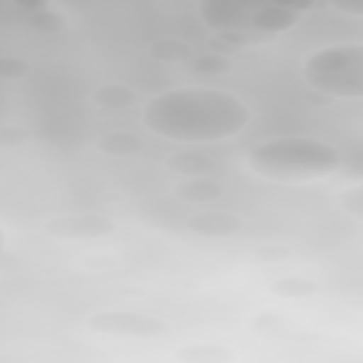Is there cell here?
I'll list each match as a JSON object with an SVG mask.
<instances>
[{
  "label": "cell",
  "mask_w": 363,
  "mask_h": 363,
  "mask_svg": "<svg viewBox=\"0 0 363 363\" xmlns=\"http://www.w3.org/2000/svg\"><path fill=\"white\" fill-rule=\"evenodd\" d=\"M187 227L190 233L196 235H207V238H224V235H235L244 221L241 216L235 213H227V210H204V213H196L187 218Z\"/></svg>",
  "instance_id": "obj_6"
},
{
  "label": "cell",
  "mask_w": 363,
  "mask_h": 363,
  "mask_svg": "<svg viewBox=\"0 0 363 363\" xmlns=\"http://www.w3.org/2000/svg\"><path fill=\"white\" fill-rule=\"evenodd\" d=\"M250 9H258V6H284V9H292V11H309L315 9L320 0H247Z\"/></svg>",
  "instance_id": "obj_16"
},
{
  "label": "cell",
  "mask_w": 363,
  "mask_h": 363,
  "mask_svg": "<svg viewBox=\"0 0 363 363\" xmlns=\"http://www.w3.org/2000/svg\"><path fill=\"white\" fill-rule=\"evenodd\" d=\"M252 119L250 105L221 88H170L150 96L142 108V125L170 142L210 145L233 139Z\"/></svg>",
  "instance_id": "obj_1"
},
{
  "label": "cell",
  "mask_w": 363,
  "mask_h": 363,
  "mask_svg": "<svg viewBox=\"0 0 363 363\" xmlns=\"http://www.w3.org/2000/svg\"><path fill=\"white\" fill-rule=\"evenodd\" d=\"M91 332L96 335H108V337H159L167 332V323L142 312H122V309H111V312H96L88 318Z\"/></svg>",
  "instance_id": "obj_4"
},
{
  "label": "cell",
  "mask_w": 363,
  "mask_h": 363,
  "mask_svg": "<svg viewBox=\"0 0 363 363\" xmlns=\"http://www.w3.org/2000/svg\"><path fill=\"white\" fill-rule=\"evenodd\" d=\"M23 6H31V9H45V0H17Z\"/></svg>",
  "instance_id": "obj_19"
},
{
  "label": "cell",
  "mask_w": 363,
  "mask_h": 363,
  "mask_svg": "<svg viewBox=\"0 0 363 363\" xmlns=\"http://www.w3.org/2000/svg\"><path fill=\"white\" fill-rule=\"evenodd\" d=\"M196 68H199L201 74H221V71L230 68V60L221 57V54H207V57L196 60Z\"/></svg>",
  "instance_id": "obj_17"
},
{
  "label": "cell",
  "mask_w": 363,
  "mask_h": 363,
  "mask_svg": "<svg viewBox=\"0 0 363 363\" xmlns=\"http://www.w3.org/2000/svg\"><path fill=\"white\" fill-rule=\"evenodd\" d=\"M247 164L261 179L306 184L335 176L343 167V156L335 145L315 136H278L255 145L247 153Z\"/></svg>",
  "instance_id": "obj_2"
},
{
  "label": "cell",
  "mask_w": 363,
  "mask_h": 363,
  "mask_svg": "<svg viewBox=\"0 0 363 363\" xmlns=\"http://www.w3.org/2000/svg\"><path fill=\"white\" fill-rule=\"evenodd\" d=\"M167 167H170L173 173H179V176H204V173L213 170V162H210L207 156L190 150V153H176V156H170V159H167Z\"/></svg>",
  "instance_id": "obj_10"
},
{
  "label": "cell",
  "mask_w": 363,
  "mask_h": 363,
  "mask_svg": "<svg viewBox=\"0 0 363 363\" xmlns=\"http://www.w3.org/2000/svg\"><path fill=\"white\" fill-rule=\"evenodd\" d=\"M303 79L312 91L337 96V99H360L363 96V48L357 43L326 45L312 51L303 60Z\"/></svg>",
  "instance_id": "obj_3"
},
{
  "label": "cell",
  "mask_w": 363,
  "mask_h": 363,
  "mask_svg": "<svg viewBox=\"0 0 363 363\" xmlns=\"http://www.w3.org/2000/svg\"><path fill=\"white\" fill-rule=\"evenodd\" d=\"M332 9H337L340 14H349V17H354V20H360L363 17V0H326Z\"/></svg>",
  "instance_id": "obj_18"
},
{
  "label": "cell",
  "mask_w": 363,
  "mask_h": 363,
  "mask_svg": "<svg viewBox=\"0 0 363 363\" xmlns=\"http://www.w3.org/2000/svg\"><path fill=\"white\" fill-rule=\"evenodd\" d=\"M150 54H153L156 60H170V57L182 60V57H187V45H184V43H170V40H162V43H153Z\"/></svg>",
  "instance_id": "obj_15"
},
{
  "label": "cell",
  "mask_w": 363,
  "mask_h": 363,
  "mask_svg": "<svg viewBox=\"0 0 363 363\" xmlns=\"http://www.w3.org/2000/svg\"><path fill=\"white\" fill-rule=\"evenodd\" d=\"M99 150L105 156H130L136 150H142V142L133 136V133H125V130H116V133H105L99 139Z\"/></svg>",
  "instance_id": "obj_11"
},
{
  "label": "cell",
  "mask_w": 363,
  "mask_h": 363,
  "mask_svg": "<svg viewBox=\"0 0 363 363\" xmlns=\"http://www.w3.org/2000/svg\"><path fill=\"white\" fill-rule=\"evenodd\" d=\"M3 250H6V233L0 230V252H3Z\"/></svg>",
  "instance_id": "obj_20"
},
{
  "label": "cell",
  "mask_w": 363,
  "mask_h": 363,
  "mask_svg": "<svg viewBox=\"0 0 363 363\" xmlns=\"http://www.w3.org/2000/svg\"><path fill=\"white\" fill-rule=\"evenodd\" d=\"M176 357L187 363H227V360H235V352L224 346H187V349H179Z\"/></svg>",
  "instance_id": "obj_9"
},
{
  "label": "cell",
  "mask_w": 363,
  "mask_h": 363,
  "mask_svg": "<svg viewBox=\"0 0 363 363\" xmlns=\"http://www.w3.org/2000/svg\"><path fill=\"white\" fill-rule=\"evenodd\" d=\"M176 196L182 201L207 204V201L221 196V184H216L213 179H204V176H184V182L176 187Z\"/></svg>",
  "instance_id": "obj_7"
},
{
  "label": "cell",
  "mask_w": 363,
  "mask_h": 363,
  "mask_svg": "<svg viewBox=\"0 0 363 363\" xmlns=\"http://www.w3.org/2000/svg\"><path fill=\"white\" fill-rule=\"evenodd\" d=\"M133 99H136V94L128 85H102V88H96L91 94V102L99 105V108H105V111H111V108H128V105H133Z\"/></svg>",
  "instance_id": "obj_8"
},
{
  "label": "cell",
  "mask_w": 363,
  "mask_h": 363,
  "mask_svg": "<svg viewBox=\"0 0 363 363\" xmlns=\"http://www.w3.org/2000/svg\"><path fill=\"white\" fill-rule=\"evenodd\" d=\"M45 233L54 238H68V241H91L113 233V221L99 216V213H68L45 221Z\"/></svg>",
  "instance_id": "obj_5"
},
{
  "label": "cell",
  "mask_w": 363,
  "mask_h": 363,
  "mask_svg": "<svg viewBox=\"0 0 363 363\" xmlns=\"http://www.w3.org/2000/svg\"><path fill=\"white\" fill-rule=\"evenodd\" d=\"M28 74V62L20 57H0V79H20Z\"/></svg>",
  "instance_id": "obj_14"
},
{
  "label": "cell",
  "mask_w": 363,
  "mask_h": 363,
  "mask_svg": "<svg viewBox=\"0 0 363 363\" xmlns=\"http://www.w3.org/2000/svg\"><path fill=\"white\" fill-rule=\"evenodd\" d=\"M272 292L281 298H306V295L318 292V281L303 278V275H289V278L272 281Z\"/></svg>",
  "instance_id": "obj_12"
},
{
  "label": "cell",
  "mask_w": 363,
  "mask_h": 363,
  "mask_svg": "<svg viewBox=\"0 0 363 363\" xmlns=\"http://www.w3.org/2000/svg\"><path fill=\"white\" fill-rule=\"evenodd\" d=\"M340 207L346 213H352L354 218H363V187L360 184H352L349 190L340 193Z\"/></svg>",
  "instance_id": "obj_13"
}]
</instances>
